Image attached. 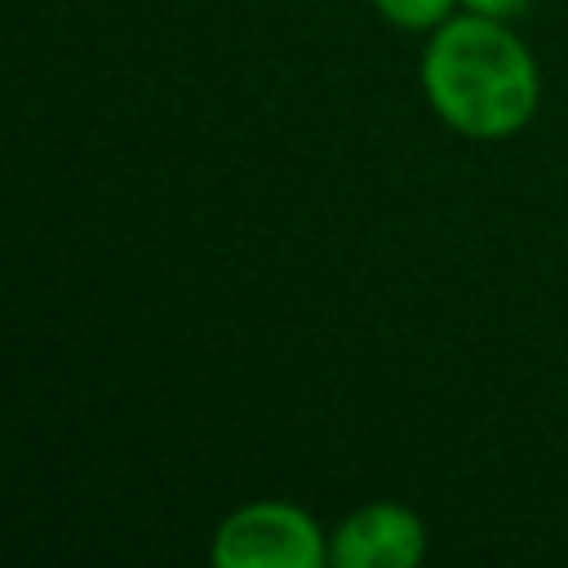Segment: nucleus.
Wrapping results in <instances>:
<instances>
[{"mask_svg": "<svg viewBox=\"0 0 568 568\" xmlns=\"http://www.w3.org/2000/svg\"><path fill=\"white\" fill-rule=\"evenodd\" d=\"M422 89L430 111L453 133L501 142L537 115L541 71L528 44L501 18L462 9L426 31Z\"/></svg>", "mask_w": 568, "mask_h": 568, "instance_id": "1", "label": "nucleus"}, {"mask_svg": "<svg viewBox=\"0 0 568 568\" xmlns=\"http://www.w3.org/2000/svg\"><path fill=\"white\" fill-rule=\"evenodd\" d=\"M217 568H324L328 532L293 501H244L235 506L209 546Z\"/></svg>", "mask_w": 568, "mask_h": 568, "instance_id": "2", "label": "nucleus"}, {"mask_svg": "<svg viewBox=\"0 0 568 568\" xmlns=\"http://www.w3.org/2000/svg\"><path fill=\"white\" fill-rule=\"evenodd\" d=\"M426 555V524L399 501H368L328 532L333 568H413Z\"/></svg>", "mask_w": 568, "mask_h": 568, "instance_id": "3", "label": "nucleus"}, {"mask_svg": "<svg viewBox=\"0 0 568 568\" xmlns=\"http://www.w3.org/2000/svg\"><path fill=\"white\" fill-rule=\"evenodd\" d=\"M373 9L404 31H435L439 22L453 18L457 0H373Z\"/></svg>", "mask_w": 568, "mask_h": 568, "instance_id": "4", "label": "nucleus"}, {"mask_svg": "<svg viewBox=\"0 0 568 568\" xmlns=\"http://www.w3.org/2000/svg\"><path fill=\"white\" fill-rule=\"evenodd\" d=\"M528 4H532V0H457V9H466V13H484V18H501V22L519 18Z\"/></svg>", "mask_w": 568, "mask_h": 568, "instance_id": "5", "label": "nucleus"}]
</instances>
